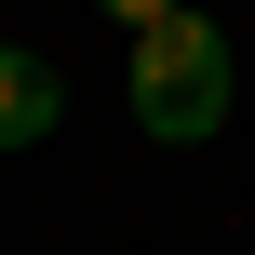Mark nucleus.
I'll return each mask as SVG.
<instances>
[{
    "mask_svg": "<svg viewBox=\"0 0 255 255\" xmlns=\"http://www.w3.org/2000/svg\"><path fill=\"white\" fill-rule=\"evenodd\" d=\"M108 13H121V27H161V13H175V0H108Z\"/></svg>",
    "mask_w": 255,
    "mask_h": 255,
    "instance_id": "7ed1b4c3",
    "label": "nucleus"
},
{
    "mask_svg": "<svg viewBox=\"0 0 255 255\" xmlns=\"http://www.w3.org/2000/svg\"><path fill=\"white\" fill-rule=\"evenodd\" d=\"M54 121H67V81H54L27 40H0V148H40Z\"/></svg>",
    "mask_w": 255,
    "mask_h": 255,
    "instance_id": "f03ea898",
    "label": "nucleus"
},
{
    "mask_svg": "<svg viewBox=\"0 0 255 255\" xmlns=\"http://www.w3.org/2000/svg\"><path fill=\"white\" fill-rule=\"evenodd\" d=\"M229 121V40H215V13H161V27H134V134L148 148H202Z\"/></svg>",
    "mask_w": 255,
    "mask_h": 255,
    "instance_id": "f257e3e1",
    "label": "nucleus"
}]
</instances>
